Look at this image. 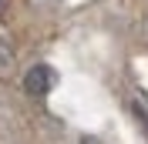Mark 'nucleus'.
<instances>
[{"instance_id":"1","label":"nucleus","mask_w":148,"mask_h":144,"mask_svg":"<svg viewBox=\"0 0 148 144\" xmlns=\"http://www.w3.org/2000/svg\"><path fill=\"white\" fill-rule=\"evenodd\" d=\"M57 84V74L51 64H34V67H27V74H24V90H27L30 97H44V94H51Z\"/></svg>"},{"instance_id":"2","label":"nucleus","mask_w":148,"mask_h":144,"mask_svg":"<svg viewBox=\"0 0 148 144\" xmlns=\"http://www.w3.org/2000/svg\"><path fill=\"white\" fill-rule=\"evenodd\" d=\"M135 111L145 114V121H148V97H145V94H135Z\"/></svg>"},{"instance_id":"3","label":"nucleus","mask_w":148,"mask_h":144,"mask_svg":"<svg viewBox=\"0 0 148 144\" xmlns=\"http://www.w3.org/2000/svg\"><path fill=\"white\" fill-rule=\"evenodd\" d=\"M81 144H104V141H101V137H91V134H84V137H81Z\"/></svg>"},{"instance_id":"4","label":"nucleus","mask_w":148,"mask_h":144,"mask_svg":"<svg viewBox=\"0 0 148 144\" xmlns=\"http://www.w3.org/2000/svg\"><path fill=\"white\" fill-rule=\"evenodd\" d=\"M7 7H10V0H0V17L7 14Z\"/></svg>"}]
</instances>
